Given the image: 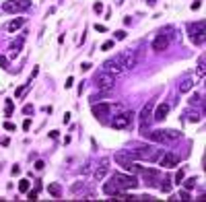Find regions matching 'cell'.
Here are the masks:
<instances>
[{
    "label": "cell",
    "instance_id": "9a60e30c",
    "mask_svg": "<svg viewBox=\"0 0 206 202\" xmlns=\"http://www.w3.org/2000/svg\"><path fill=\"white\" fill-rule=\"evenodd\" d=\"M114 159H116V163H118L122 169L126 167V165H130V163L134 161V157H132V153H130V151H118Z\"/></svg>",
    "mask_w": 206,
    "mask_h": 202
},
{
    "label": "cell",
    "instance_id": "cb8c5ba5",
    "mask_svg": "<svg viewBox=\"0 0 206 202\" xmlns=\"http://www.w3.org/2000/svg\"><path fill=\"white\" fill-rule=\"evenodd\" d=\"M19 192H29V179H21L19 182Z\"/></svg>",
    "mask_w": 206,
    "mask_h": 202
},
{
    "label": "cell",
    "instance_id": "ba28073f",
    "mask_svg": "<svg viewBox=\"0 0 206 202\" xmlns=\"http://www.w3.org/2000/svg\"><path fill=\"white\" fill-rule=\"evenodd\" d=\"M31 6L29 0H6L2 4V10L4 12H21V10H27Z\"/></svg>",
    "mask_w": 206,
    "mask_h": 202
},
{
    "label": "cell",
    "instance_id": "8992f818",
    "mask_svg": "<svg viewBox=\"0 0 206 202\" xmlns=\"http://www.w3.org/2000/svg\"><path fill=\"white\" fill-rule=\"evenodd\" d=\"M190 39L192 43H196V45H202L206 39L204 35V21H198L196 25H190Z\"/></svg>",
    "mask_w": 206,
    "mask_h": 202
},
{
    "label": "cell",
    "instance_id": "e0dca14e",
    "mask_svg": "<svg viewBox=\"0 0 206 202\" xmlns=\"http://www.w3.org/2000/svg\"><path fill=\"white\" fill-rule=\"evenodd\" d=\"M23 43H25V33H21L17 39H12V43H10V54H12V58L19 56V52L23 50Z\"/></svg>",
    "mask_w": 206,
    "mask_h": 202
},
{
    "label": "cell",
    "instance_id": "ee69618b",
    "mask_svg": "<svg viewBox=\"0 0 206 202\" xmlns=\"http://www.w3.org/2000/svg\"><path fill=\"white\" fill-rule=\"evenodd\" d=\"M19 173H21V167L15 165V167H12V175H19Z\"/></svg>",
    "mask_w": 206,
    "mask_h": 202
},
{
    "label": "cell",
    "instance_id": "ffe728a7",
    "mask_svg": "<svg viewBox=\"0 0 206 202\" xmlns=\"http://www.w3.org/2000/svg\"><path fill=\"white\" fill-rule=\"evenodd\" d=\"M192 87H194V79L188 77V79H183L181 85H179V93H188V91H192Z\"/></svg>",
    "mask_w": 206,
    "mask_h": 202
},
{
    "label": "cell",
    "instance_id": "7402d4cb",
    "mask_svg": "<svg viewBox=\"0 0 206 202\" xmlns=\"http://www.w3.org/2000/svg\"><path fill=\"white\" fill-rule=\"evenodd\" d=\"M47 192H49L52 196L58 198V196L62 194V188H60V184H49V186H47Z\"/></svg>",
    "mask_w": 206,
    "mask_h": 202
},
{
    "label": "cell",
    "instance_id": "f1b7e54d",
    "mask_svg": "<svg viewBox=\"0 0 206 202\" xmlns=\"http://www.w3.org/2000/svg\"><path fill=\"white\" fill-rule=\"evenodd\" d=\"M186 177V169H179L177 175H175V184H181V179Z\"/></svg>",
    "mask_w": 206,
    "mask_h": 202
},
{
    "label": "cell",
    "instance_id": "83f0119b",
    "mask_svg": "<svg viewBox=\"0 0 206 202\" xmlns=\"http://www.w3.org/2000/svg\"><path fill=\"white\" fill-rule=\"evenodd\" d=\"M82 188H84V184H82V182H76V184H72L70 190H72V194H76V192H81Z\"/></svg>",
    "mask_w": 206,
    "mask_h": 202
},
{
    "label": "cell",
    "instance_id": "52a82bcc",
    "mask_svg": "<svg viewBox=\"0 0 206 202\" xmlns=\"http://www.w3.org/2000/svg\"><path fill=\"white\" fill-rule=\"evenodd\" d=\"M153 109H155V99H151L140 112V132H144L146 126L153 122Z\"/></svg>",
    "mask_w": 206,
    "mask_h": 202
},
{
    "label": "cell",
    "instance_id": "74e56055",
    "mask_svg": "<svg viewBox=\"0 0 206 202\" xmlns=\"http://www.w3.org/2000/svg\"><path fill=\"white\" fill-rule=\"evenodd\" d=\"M95 12H103V4L101 2H95Z\"/></svg>",
    "mask_w": 206,
    "mask_h": 202
},
{
    "label": "cell",
    "instance_id": "f6af8a7d",
    "mask_svg": "<svg viewBox=\"0 0 206 202\" xmlns=\"http://www.w3.org/2000/svg\"><path fill=\"white\" fill-rule=\"evenodd\" d=\"M95 31H101V33H103V31H105V27H103V25H95Z\"/></svg>",
    "mask_w": 206,
    "mask_h": 202
},
{
    "label": "cell",
    "instance_id": "7bdbcfd3",
    "mask_svg": "<svg viewBox=\"0 0 206 202\" xmlns=\"http://www.w3.org/2000/svg\"><path fill=\"white\" fill-rule=\"evenodd\" d=\"M200 4H202L200 0H196V2H192V10H196V8H200Z\"/></svg>",
    "mask_w": 206,
    "mask_h": 202
},
{
    "label": "cell",
    "instance_id": "2e32d148",
    "mask_svg": "<svg viewBox=\"0 0 206 202\" xmlns=\"http://www.w3.org/2000/svg\"><path fill=\"white\" fill-rule=\"evenodd\" d=\"M167 114H169V103H161L159 107L153 109V120L155 122H163L165 118H167Z\"/></svg>",
    "mask_w": 206,
    "mask_h": 202
},
{
    "label": "cell",
    "instance_id": "277c9868",
    "mask_svg": "<svg viewBox=\"0 0 206 202\" xmlns=\"http://www.w3.org/2000/svg\"><path fill=\"white\" fill-rule=\"evenodd\" d=\"M132 122H134V114L128 109V112H122V114L114 116V120H111V128H116V130H124V128H130V126H132Z\"/></svg>",
    "mask_w": 206,
    "mask_h": 202
},
{
    "label": "cell",
    "instance_id": "44dd1931",
    "mask_svg": "<svg viewBox=\"0 0 206 202\" xmlns=\"http://www.w3.org/2000/svg\"><path fill=\"white\" fill-rule=\"evenodd\" d=\"M165 136H167V140L171 142V140L181 138V132H179V130H165Z\"/></svg>",
    "mask_w": 206,
    "mask_h": 202
},
{
    "label": "cell",
    "instance_id": "603a6c76",
    "mask_svg": "<svg viewBox=\"0 0 206 202\" xmlns=\"http://www.w3.org/2000/svg\"><path fill=\"white\" fill-rule=\"evenodd\" d=\"M12 109H15L12 99H6V109H4V116H6V118H10V116H12Z\"/></svg>",
    "mask_w": 206,
    "mask_h": 202
},
{
    "label": "cell",
    "instance_id": "ac0fdd59",
    "mask_svg": "<svg viewBox=\"0 0 206 202\" xmlns=\"http://www.w3.org/2000/svg\"><path fill=\"white\" fill-rule=\"evenodd\" d=\"M23 25H25V17H17V19H12L10 23H6V25H4V29L12 33V31H19Z\"/></svg>",
    "mask_w": 206,
    "mask_h": 202
},
{
    "label": "cell",
    "instance_id": "e575fe53",
    "mask_svg": "<svg viewBox=\"0 0 206 202\" xmlns=\"http://www.w3.org/2000/svg\"><path fill=\"white\" fill-rule=\"evenodd\" d=\"M23 114H27V116H29V114H33V105H31V103H29V105H25V107H23Z\"/></svg>",
    "mask_w": 206,
    "mask_h": 202
},
{
    "label": "cell",
    "instance_id": "b9f144b4",
    "mask_svg": "<svg viewBox=\"0 0 206 202\" xmlns=\"http://www.w3.org/2000/svg\"><path fill=\"white\" fill-rule=\"evenodd\" d=\"M43 167H45V163H43V161H37V163H35V169H37V171H41Z\"/></svg>",
    "mask_w": 206,
    "mask_h": 202
},
{
    "label": "cell",
    "instance_id": "8d00e7d4",
    "mask_svg": "<svg viewBox=\"0 0 206 202\" xmlns=\"http://www.w3.org/2000/svg\"><path fill=\"white\" fill-rule=\"evenodd\" d=\"M72 85H74V79H72V77H68V79H66V82H64V87H66V89H70Z\"/></svg>",
    "mask_w": 206,
    "mask_h": 202
},
{
    "label": "cell",
    "instance_id": "d6a6232c",
    "mask_svg": "<svg viewBox=\"0 0 206 202\" xmlns=\"http://www.w3.org/2000/svg\"><path fill=\"white\" fill-rule=\"evenodd\" d=\"M179 198H181V200H190V192H188V190H181V192H179Z\"/></svg>",
    "mask_w": 206,
    "mask_h": 202
},
{
    "label": "cell",
    "instance_id": "4dcf8cb0",
    "mask_svg": "<svg viewBox=\"0 0 206 202\" xmlns=\"http://www.w3.org/2000/svg\"><path fill=\"white\" fill-rule=\"evenodd\" d=\"M101 50H103V52H107V50H114V39L105 41V43H103V45H101Z\"/></svg>",
    "mask_w": 206,
    "mask_h": 202
},
{
    "label": "cell",
    "instance_id": "9c48e42d",
    "mask_svg": "<svg viewBox=\"0 0 206 202\" xmlns=\"http://www.w3.org/2000/svg\"><path fill=\"white\" fill-rule=\"evenodd\" d=\"M157 161L161 163V167L171 169V167H177V165H179V155H175V153H165V155H161Z\"/></svg>",
    "mask_w": 206,
    "mask_h": 202
},
{
    "label": "cell",
    "instance_id": "4fadbf2b",
    "mask_svg": "<svg viewBox=\"0 0 206 202\" xmlns=\"http://www.w3.org/2000/svg\"><path fill=\"white\" fill-rule=\"evenodd\" d=\"M103 70L105 72H109V74H122L124 72V68L120 66V62H118V58H111V60H107L105 64H103Z\"/></svg>",
    "mask_w": 206,
    "mask_h": 202
},
{
    "label": "cell",
    "instance_id": "d4e9b609",
    "mask_svg": "<svg viewBox=\"0 0 206 202\" xmlns=\"http://www.w3.org/2000/svg\"><path fill=\"white\" fill-rule=\"evenodd\" d=\"M29 85H31V82H25V85H23V87H19V89H17V91H15V97H21V95H23V93H25V91H27V89H29Z\"/></svg>",
    "mask_w": 206,
    "mask_h": 202
},
{
    "label": "cell",
    "instance_id": "7c38bea8",
    "mask_svg": "<svg viewBox=\"0 0 206 202\" xmlns=\"http://www.w3.org/2000/svg\"><path fill=\"white\" fill-rule=\"evenodd\" d=\"M169 43H171V39H169L165 33H159V35L153 39V50H155V52H165V50L169 47Z\"/></svg>",
    "mask_w": 206,
    "mask_h": 202
},
{
    "label": "cell",
    "instance_id": "f546056e",
    "mask_svg": "<svg viewBox=\"0 0 206 202\" xmlns=\"http://www.w3.org/2000/svg\"><path fill=\"white\" fill-rule=\"evenodd\" d=\"M183 186H186V190H192V188L196 186V177H190V179H186V184H183Z\"/></svg>",
    "mask_w": 206,
    "mask_h": 202
},
{
    "label": "cell",
    "instance_id": "6da1fadb",
    "mask_svg": "<svg viewBox=\"0 0 206 202\" xmlns=\"http://www.w3.org/2000/svg\"><path fill=\"white\" fill-rule=\"evenodd\" d=\"M134 159H140V161H157L161 157V149L153 147V144H144V147H136L134 151H130Z\"/></svg>",
    "mask_w": 206,
    "mask_h": 202
},
{
    "label": "cell",
    "instance_id": "d590c367",
    "mask_svg": "<svg viewBox=\"0 0 206 202\" xmlns=\"http://www.w3.org/2000/svg\"><path fill=\"white\" fill-rule=\"evenodd\" d=\"M0 66H2V68H4V70H6V68H8V60H6V58H4V56H0Z\"/></svg>",
    "mask_w": 206,
    "mask_h": 202
},
{
    "label": "cell",
    "instance_id": "60d3db41",
    "mask_svg": "<svg viewBox=\"0 0 206 202\" xmlns=\"http://www.w3.org/2000/svg\"><path fill=\"white\" fill-rule=\"evenodd\" d=\"M124 37H126V33H124L122 29H120V31H116V39H124Z\"/></svg>",
    "mask_w": 206,
    "mask_h": 202
},
{
    "label": "cell",
    "instance_id": "d6986e66",
    "mask_svg": "<svg viewBox=\"0 0 206 202\" xmlns=\"http://www.w3.org/2000/svg\"><path fill=\"white\" fill-rule=\"evenodd\" d=\"M103 192H105L107 196H111V198H118V196L122 194L124 190H120V188H118V186H116L114 182H107V184L103 186Z\"/></svg>",
    "mask_w": 206,
    "mask_h": 202
},
{
    "label": "cell",
    "instance_id": "5b68a950",
    "mask_svg": "<svg viewBox=\"0 0 206 202\" xmlns=\"http://www.w3.org/2000/svg\"><path fill=\"white\" fill-rule=\"evenodd\" d=\"M114 82H116V77L109 74V72H105V70H101V72L95 77V85H97V89H101V91H111V89H114Z\"/></svg>",
    "mask_w": 206,
    "mask_h": 202
},
{
    "label": "cell",
    "instance_id": "30bf717a",
    "mask_svg": "<svg viewBox=\"0 0 206 202\" xmlns=\"http://www.w3.org/2000/svg\"><path fill=\"white\" fill-rule=\"evenodd\" d=\"M111 112V105L109 103H93V116L97 120H105Z\"/></svg>",
    "mask_w": 206,
    "mask_h": 202
},
{
    "label": "cell",
    "instance_id": "3957f363",
    "mask_svg": "<svg viewBox=\"0 0 206 202\" xmlns=\"http://www.w3.org/2000/svg\"><path fill=\"white\" fill-rule=\"evenodd\" d=\"M111 182H114L120 190H134V188H138V179L134 177V173H132V175L114 173V175H111Z\"/></svg>",
    "mask_w": 206,
    "mask_h": 202
},
{
    "label": "cell",
    "instance_id": "5bb4252c",
    "mask_svg": "<svg viewBox=\"0 0 206 202\" xmlns=\"http://www.w3.org/2000/svg\"><path fill=\"white\" fill-rule=\"evenodd\" d=\"M140 175H144V179H146V184L148 186H155L157 182H159V171H155V169H146V167H140Z\"/></svg>",
    "mask_w": 206,
    "mask_h": 202
},
{
    "label": "cell",
    "instance_id": "836d02e7",
    "mask_svg": "<svg viewBox=\"0 0 206 202\" xmlns=\"http://www.w3.org/2000/svg\"><path fill=\"white\" fill-rule=\"evenodd\" d=\"M188 120H190V122H200V114H190V116H188Z\"/></svg>",
    "mask_w": 206,
    "mask_h": 202
},
{
    "label": "cell",
    "instance_id": "1f68e13d",
    "mask_svg": "<svg viewBox=\"0 0 206 202\" xmlns=\"http://www.w3.org/2000/svg\"><path fill=\"white\" fill-rule=\"evenodd\" d=\"M4 130H8V132H15V124H12V122H4Z\"/></svg>",
    "mask_w": 206,
    "mask_h": 202
},
{
    "label": "cell",
    "instance_id": "8fae6325",
    "mask_svg": "<svg viewBox=\"0 0 206 202\" xmlns=\"http://www.w3.org/2000/svg\"><path fill=\"white\" fill-rule=\"evenodd\" d=\"M107 173H109V159H103V161L97 165V169H95V173H93V179H95V182H101V179H105Z\"/></svg>",
    "mask_w": 206,
    "mask_h": 202
},
{
    "label": "cell",
    "instance_id": "4316f807",
    "mask_svg": "<svg viewBox=\"0 0 206 202\" xmlns=\"http://www.w3.org/2000/svg\"><path fill=\"white\" fill-rule=\"evenodd\" d=\"M198 74H200V77L204 74V56L198 58Z\"/></svg>",
    "mask_w": 206,
    "mask_h": 202
},
{
    "label": "cell",
    "instance_id": "f35d334b",
    "mask_svg": "<svg viewBox=\"0 0 206 202\" xmlns=\"http://www.w3.org/2000/svg\"><path fill=\"white\" fill-rule=\"evenodd\" d=\"M29 200H37V190H31L29 192Z\"/></svg>",
    "mask_w": 206,
    "mask_h": 202
},
{
    "label": "cell",
    "instance_id": "ab89813d",
    "mask_svg": "<svg viewBox=\"0 0 206 202\" xmlns=\"http://www.w3.org/2000/svg\"><path fill=\"white\" fill-rule=\"evenodd\" d=\"M29 128H31V120H25V122H23V130H27V132H29Z\"/></svg>",
    "mask_w": 206,
    "mask_h": 202
},
{
    "label": "cell",
    "instance_id": "7a4b0ae2",
    "mask_svg": "<svg viewBox=\"0 0 206 202\" xmlns=\"http://www.w3.org/2000/svg\"><path fill=\"white\" fill-rule=\"evenodd\" d=\"M116 58H118V62H120V66H122L124 70L134 68V66L142 60V56L136 54V50H126V52H122V54H118Z\"/></svg>",
    "mask_w": 206,
    "mask_h": 202
},
{
    "label": "cell",
    "instance_id": "484cf974",
    "mask_svg": "<svg viewBox=\"0 0 206 202\" xmlns=\"http://www.w3.org/2000/svg\"><path fill=\"white\" fill-rule=\"evenodd\" d=\"M202 103V95H192L190 97V105H200Z\"/></svg>",
    "mask_w": 206,
    "mask_h": 202
}]
</instances>
